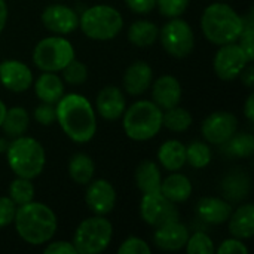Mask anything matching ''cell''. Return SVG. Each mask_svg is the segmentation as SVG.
Here are the masks:
<instances>
[{
	"label": "cell",
	"instance_id": "3957f363",
	"mask_svg": "<svg viewBox=\"0 0 254 254\" xmlns=\"http://www.w3.org/2000/svg\"><path fill=\"white\" fill-rule=\"evenodd\" d=\"M244 27V16L223 1L211 3L201 18V28L207 40L214 45L237 42Z\"/></svg>",
	"mask_w": 254,
	"mask_h": 254
},
{
	"label": "cell",
	"instance_id": "f6af8a7d",
	"mask_svg": "<svg viewBox=\"0 0 254 254\" xmlns=\"http://www.w3.org/2000/svg\"><path fill=\"white\" fill-rule=\"evenodd\" d=\"M244 115L246 118L249 119V122H253L254 121V95L250 94L246 104H244Z\"/></svg>",
	"mask_w": 254,
	"mask_h": 254
},
{
	"label": "cell",
	"instance_id": "e0dca14e",
	"mask_svg": "<svg viewBox=\"0 0 254 254\" xmlns=\"http://www.w3.org/2000/svg\"><path fill=\"white\" fill-rule=\"evenodd\" d=\"M95 106L101 118L106 121H118L127 109V100L121 88L109 85L98 92Z\"/></svg>",
	"mask_w": 254,
	"mask_h": 254
},
{
	"label": "cell",
	"instance_id": "1f68e13d",
	"mask_svg": "<svg viewBox=\"0 0 254 254\" xmlns=\"http://www.w3.org/2000/svg\"><path fill=\"white\" fill-rule=\"evenodd\" d=\"M9 198L13 201V204L16 207L33 201L34 199V186H33L31 180L16 177L9 186Z\"/></svg>",
	"mask_w": 254,
	"mask_h": 254
},
{
	"label": "cell",
	"instance_id": "8d00e7d4",
	"mask_svg": "<svg viewBox=\"0 0 254 254\" xmlns=\"http://www.w3.org/2000/svg\"><path fill=\"white\" fill-rule=\"evenodd\" d=\"M189 1L190 0H156V7L159 9L161 15L171 19L182 16L188 9Z\"/></svg>",
	"mask_w": 254,
	"mask_h": 254
},
{
	"label": "cell",
	"instance_id": "b9f144b4",
	"mask_svg": "<svg viewBox=\"0 0 254 254\" xmlns=\"http://www.w3.org/2000/svg\"><path fill=\"white\" fill-rule=\"evenodd\" d=\"M43 252L46 254H77L73 243H67V241L48 243Z\"/></svg>",
	"mask_w": 254,
	"mask_h": 254
},
{
	"label": "cell",
	"instance_id": "d4e9b609",
	"mask_svg": "<svg viewBox=\"0 0 254 254\" xmlns=\"http://www.w3.org/2000/svg\"><path fill=\"white\" fill-rule=\"evenodd\" d=\"M159 164L168 171H179L186 164V146L179 140H167L158 150Z\"/></svg>",
	"mask_w": 254,
	"mask_h": 254
},
{
	"label": "cell",
	"instance_id": "44dd1931",
	"mask_svg": "<svg viewBox=\"0 0 254 254\" xmlns=\"http://www.w3.org/2000/svg\"><path fill=\"white\" fill-rule=\"evenodd\" d=\"M34 92L42 103L57 104L64 95V80L52 71H43L34 82Z\"/></svg>",
	"mask_w": 254,
	"mask_h": 254
},
{
	"label": "cell",
	"instance_id": "60d3db41",
	"mask_svg": "<svg viewBox=\"0 0 254 254\" xmlns=\"http://www.w3.org/2000/svg\"><path fill=\"white\" fill-rule=\"evenodd\" d=\"M217 253L220 254H247L249 249L243 243V240L238 238H231L222 243V246L217 249Z\"/></svg>",
	"mask_w": 254,
	"mask_h": 254
},
{
	"label": "cell",
	"instance_id": "7a4b0ae2",
	"mask_svg": "<svg viewBox=\"0 0 254 254\" xmlns=\"http://www.w3.org/2000/svg\"><path fill=\"white\" fill-rule=\"evenodd\" d=\"M13 223L19 238L30 246L49 243L58 228V220L52 208L34 201L16 207Z\"/></svg>",
	"mask_w": 254,
	"mask_h": 254
},
{
	"label": "cell",
	"instance_id": "30bf717a",
	"mask_svg": "<svg viewBox=\"0 0 254 254\" xmlns=\"http://www.w3.org/2000/svg\"><path fill=\"white\" fill-rule=\"evenodd\" d=\"M249 63H253L246 51L237 43H226L222 45L220 49L216 52L213 60V68L219 79L222 80H234L240 77L241 71L247 67Z\"/></svg>",
	"mask_w": 254,
	"mask_h": 254
},
{
	"label": "cell",
	"instance_id": "f1b7e54d",
	"mask_svg": "<svg viewBox=\"0 0 254 254\" xmlns=\"http://www.w3.org/2000/svg\"><path fill=\"white\" fill-rule=\"evenodd\" d=\"M95 173V165L86 153H76L68 162V174L77 185H88Z\"/></svg>",
	"mask_w": 254,
	"mask_h": 254
},
{
	"label": "cell",
	"instance_id": "4316f807",
	"mask_svg": "<svg viewBox=\"0 0 254 254\" xmlns=\"http://www.w3.org/2000/svg\"><path fill=\"white\" fill-rule=\"evenodd\" d=\"M135 183L143 193L161 192L162 176L153 161H143L135 170Z\"/></svg>",
	"mask_w": 254,
	"mask_h": 254
},
{
	"label": "cell",
	"instance_id": "4fadbf2b",
	"mask_svg": "<svg viewBox=\"0 0 254 254\" xmlns=\"http://www.w3.org/2000/svg\"><path fill=\"white\" fill-rule=\"evenodd\" d=\"M85 201L95 216H107L116 204V190L110 182L104 179L91 180L85 193Z\"/></svg>",
	"mask_w": 254,
	"mask_h": 254
},
{
	"label": "cell",
	"instance_id": "5bb4252c",
	"mask_svg": "<svg viewBox=\"0 0 254 254\" xmlns=\"http://www.w3.org/2000/svg\"><path fill=\"white\" fill-rule=\"evenodd\" d=\"M42 22L46 30L65 36L79 27V15L65 4H51L42 13Z\"/></svg>",
	"mask_w": 254,
	"mask_h": 254
},
{
	"label": "cell",
	"instance_id": "bcb514c9",
	"mask_svg": "<svg viewBox=\"0 0 254 254\" xmlns=\"http://www.w3.org/2000/svg\"><path fill=\"white\" fill-rule=\"evenodd\" d=\"M7 22V6L4 0H0V33L4 30Z\"/></svg>",
	"mask_w": 254,
	"mask_h": 254
},
{
	"label": "cell",
	"instance_id": "ba28073f",
	"mask_svg": "<svg viewBox=\"0 0 254 254\" xmlns=\"http://www.w3.org/2000/svg\"><path fill=\"white\" fill-rule=\"evenodd\" d=\"M71 60H74V48L61 36L42 39L33 51V63L42 71H61Z\"/></svg>",
	"mask_w": 254,
	"mask_h": 254
},
{
	"label": "cell",
	"instance_id": "d6986e66",
	"mask_svg": "<svg viewBox=\"0 0 254 254\" xmlns=\"http://www.w3.org/2000/svg\"><path fill=\"white\" fill-rule=\"evenodd\" d=\"M153 80V70L146 61L132 63L124 73V89L129 95H141L144 94Z\"/></svg>",
	"mask_w": 254,
	"mask_h": 254
},
{
	"label": "cell",
	"instance_id": "ee69618b",
	"mask_svg": "<svg viewBox=\"0 0 254 254\" xmlns=\"http://www.w3.org/2000/svg\"><path fill=\"white\" fill-rule=\"evenodd\" d=\"M241 80L247 88H253L254 85V67L252 65V63L247 64V67L241 71Z\"/></svg>",
	"mask_w": 254,
	"mask_h": 254
},
{
	"label": "cell",
	"instance_id": "d6a6232c",
	"mask_svg": "<svg viewBox=\"0 0 254 254\" xmlns=\"http://www.w3.org/2000/svg\"><path fill=\"white\" fill-rule=\"evenodd\" d=\"M186 162L193 168H205L211 162V149L207 143L192 141L186 147Z\"/></svg>",
	"mask_w": 254,
	"mask_h": 254
},
{
	"label": "cell",
	"instance_id": "c3c4849f",
	"mask_svg": "<svg viewBox=\"0 0 254 254\" xmlns=\"http://www.w3.org/2000/svg\"><path fill=\"white\" fill-rule=\"evenodd\" d=\"M6 106H4V103L0 100V127H1V122H3V119H4V115H6Z\"/></svg>",
	"mask_w": 254,
	"mask_h": 254
},
{
	"label": "cell",
	"instance_id": "ffe728a7",
	"mask_svg": "<svg viewBox=\"0 0 254 254\" xmlns=\"http://www.w3.org/2000/svg\"><path fill=\"white\" fill-rule=\"evenodd\" d=\"M234 208L229 201L222 198H201L196 204V214L199 219L210 225H222L226 223L232 214Z\"/></svg>",
	"mask_w": 254,
	"mask_h": 254
},
{
	"label": "cell",
	"instance_id": "7dc6e473",
	"mask_svg": "<svg viewBox=\"0 0 254 254\" xmlns=\"http://www.w3.org/2000/svg\"><path fill=\"white\" fill-rule=\"evenodd\" d=\"M7 146H9V141H7V138H4V137H0V153H6V150H7Z\"/></svg>",
	"mask_w": 254,
	"mask_h": 254
},
{
	"label": "cell",
	"instance_id": "4dcf8cb0",
	"mask_svg": "<svg viewBox=\"0 0 254 254\" xmlns=\"http://www.w3.org/2000/svg\"><path fill=\"white\" fill-rule=\"evenodd\" d=\"M192 121L193 119H192L190 112L179 106L162 112V127H165L167 129L173 132H183L189 129V127L192 125Z\"/></svg>",
	"mask_w": 254,
	"mask_h": 254
},
{
	"label": "cell",
	"instance_id": "9c48e42d",
	"mask_svg": "<svg viewBox=\"0 0 254 254\" xmlns=\"http://www.w3.org/2000/svg\"><path fill=\"white\" fill-rule=\"evenodd\" d=\"M164 49L176 57L185 58L195 48V34L192 27L180 18H171L159 31Z\"/></svg>",
	"mask_w": 254,
	"mask_h": 254
},
{
	"label": "cell",
	"instance_id": "f35d334b",
	"mask_svg": "<svg viewBox=\"0 0 254 254\" xmlns=\"http://www.w3.org/2000/svg\"><path fill=\"white\" fill-rule=\"evenodd\" d=\"M34 119L37 124L43 127H49L54 122H57V112H55V104L49 103H42L40 106L36 107L34 110Z\"/></svg>",
	"mask_w": 254,
	"mask_h": 254
},
{
	"label": "cell",
	"instance_id": "9a60e30c",
	"mask_svg": "<svg viewBox=\"0 0 254 254\" xmlns=\"http://www.w3.org/2000/svg\"><path fill=\"white\" fill-rule=\"evenodd\" d=\"M0 82L12 92H25L33 83V73L27 64L16 60H6L0 64Z\"/></svg>",
	"mask_w": 254,
	"mask_h": 254
},
{
	"label": "cell",
	"instance_id": "603a6c76",
	"mask_svg": "<svg viewBox=\"0 0 254 254\" xmlns=\"http://www.w3.org/2000/svg\"><path fill=\"white\" fill-rule=\"evenodd\" d=\"M161 193L171 202L180 204L192 196V183L185 174L173 173L165 180H162Z\"/></svg>",
	"mask_w": 254,
	"mask_h": 254
},
{
	"label": "cell",
	"instance_id": "8fae6325",
	"mask_svg": "<svg viewBox=\"0 0 254 254\" xmlns=\"http://www.w3.org/2000/svg\"><path fill=\"white\" fill-rule=\"evenodd\" d=\"M140 216L147 225L153 228L176 222L180 217L176 204L167 199L161 192L143 193L140 202Z\"/></svg>",
	"mask_w": 254,
	"mask_h": 254
},
{
	"label": "cell",
	"instance_id": "277c9868",
	"mask_svg": "<svg viewBox=\"0 0 254 254\" xmlns=\"http://www.w3.org/2000/svg\"><path fill=\"white\" fill-rule=\"evenodd\" d=\"M9 168L16 177L33 180L42 174L46 164L43 146L33 137L21 135L13 138L6 150Z\"/></svg>",
	"mask_w": 254,
	"mask_h": 254
},
{
	"label": "cell",
	"instance_id": "7402d4cb",
	"mask_svg": "<svg viewBox=\"0 0 254 254\" xmlns=\"http://www.w3.org/2000/svg\"><path fill=\"white\" fill-rule=\"evenodd\" d=\"M229 232L234 238L249 240L254 235V207L253 204H243L229 217Z\"/></svg>",
	"mask_w": 254,
	"mask_h": 254
},
{
	"label": "cell",
	"instance_id": "83f0119b",
	"mask_svg": "<svg viewBox=\"0 0 254 254\" xmlns=\"http://www.w3.org/2000/svg\"><path fill=\"white\" fill-rule=\"evenodd\" d=\"M159 37V28L155 22L140 19L131 24L128 28V40L140 48L152 46Z\"/></svg>",
	"mask_w": 254,
	"mask_h": 254
},
{
	"label": "cell",
	"instance_id": "52a82bcc",
	"mask_svg": "<svg viewBox=\"0 0 254 254\" xmlns=\"http://www.w3.org/2000/svg\"><path fill=\"white\" fill-rule=\"evenodd\" d=\"M113 226L104 216L85 219L73 235V246L77 254L103 253L112 243Z\"/></svg>",
	"mask_w": 254,
	"mask_h": 254
},
{
	"label": "cell",
	"instance_id": "cb8c5ba5",
	"mask_svg": "<svg viewBox=\"0 0 254 254\" xmlns=\"http://www.w3.org/2000/svg\"><path fill=\"white\" fill-rule=\"evenodd\" d=\"M250 177L246 173L234 171L229 173L222 182V193L229 202H241L250 193Z\"/></svg>",
	"mask_w": 254,
	"mask_h": 254
},
{
	"label": "cell",
	"instance_id": "f546056e",
	"mask_svg": "<svg viewBox=\"0 0 254 254\" xmlns=\"http://www.w3.org/2000/svg\"><path fill=\"white\" fill-rule=\"evenodd\" d=\"M222 146V150L226 156L250 158L254 153V137L250 132H235Z\"/></svg>",
	"mask_w": 254,
	"mask_h": 254
},
{
	"label": "cell",
	"instance_id": "2e32d148",
	"mask_svg": "<svg viewBox=\"0 0 254 254\" xmlns=\"http://www.w3.org/2000/svg\"><path fill=\"white\" fill-rule=\"evenodd\" d=\"M188 238H189V231L183 223H180V220L158 226L153 234L155 246L164 252L182 250L186 246Z\"/></svg>",
	"mask_w": 254,
	"mask_h": 254
},
{
	"label": "cell",
	"instance_id": "ab89813d",
	"mask_svg": "<svg viewBox=\"0 0 254 254\" xmlns=\"http://www.w3.org/2000/svg\"><path fill=\"white\" fill-rule=\"evenodd\" d=\"M16 205L9 196H0V229L13 223Z\"/></svg>",
	"mask_w": 254,
	"mask_h": 254
},
{
	"label": "cell",
	"instance_id": "6da1fadb",
	"mask_svg": "<svg viewBox=\"0 0 254 254\" xmlns=\"http://www.w3.org/2000/svg\"><path fill=\"white\" fill-rule=\"evenodd\" d=\"M57 122L74 143L85 144L97 132V116L92 104L80 94H65L55 104Z\"/></svg>",
	"mask_w": 254,
	"mask_h": 254
},
{
	"label": "cell",
	"instance_id": "7c38bea8",
	"mask_svg": "<svg viewBox=\"0 0 254 254\" xmlns=\"http://www.w3.org/2000/svg\"><path fill=\"white\" fill-rule=\"evenodd\" d=\"M238 129V119L229 112H214L205 118L201 127L202 137L207 143L214 146H222L226 143Z\"/></svg>",
	"mask_w": 254,
	"mask_h": 254
},
{
	"label": "cell",
	"instance_id": "7bdbcfd3",
	"mask_svg": "<svg viewBox=\"0 0 254 254\" xmlns=\"http://www.w3.org/2000/svg\"><path fill=\"white\" fill-rule=\"evenodd\" d=\"M127 6L134 12V13H149L156 7V0H125Z\"/></svg>",
	"mask_w": 254,
	"mask_h": 254
},
{
	"label": "cell",
	"instance_id": "ac0fdd59",
	"mask_svg": "<svg viewBox=\"0 0 254 254\" xmlns=\"http://www.w3.org/2000/svg\"><path fill=\"white\" fill-rule=\"evenodd\" d=\"M182 85L180 82L171 76V74H164L159 79L155 80L153 88H152V101L161 109V110H168L171 107L179 106L182 100Z\"/></svg>",
	"mask_w": 254,
	"mask_h": 254
},
{
	"label": "cell",
	"instance_id": "d590c367",
	"mask_svg": "<svg viewBox=\"0 0 254 254\" xmlns=\"http://www.w3.org/2000/svg\"><path fill=\"white\" fill-rule=\"evenodd\" d=\"M238 45L246 51L249 58L254 60V22H253V10L249 12V15L244 18V27L238 37Z\"/></svg>",
	"mask_w": 254,
	"mask_h": 254
},
{
	"label": "cell",
	"instance_id": "5b68a950",
	"mask_svg": "<svg viewBox=\"0 0 254 254\" xmlns=\"http://www.w3.org/2000/svg\"><path fill=\"white\" fill-rule=\"evenodd\" d=\"M124 131L134 141H147L162 128V110L147 100H141L125 109Z\"/></svg>",
	"mask_w": 254,
	"mask_h": 254
},
{
	"label": "cell",
	"instance_id": "e575fe53",
	"mask_svg": "<svg viewBox=\"0 0 254 254\" xmlns=\"http://www.w3.org/2000/svg\"><path fill=\"white\" fill-rule=\"evenodd\" d=\"M61 79L67 82L68 85H82L88 79V68L82 61H77L76 58L71 60L63 70Z\"/></svg>",
	"mask_w": 254,
	"mask_h": 254
},
{
	"label": "cell",
	"instance_id": "8992f818",
	"mask_svg": "<svg viewBox=\"0 0 254 254\" xmlns=\"http://www.w3.org/2000/svg\"><path fill=\"white\" fill-rule=\"evenodd\" d=\"M79 27L92 40H110L124 28L121 12L107 4H95L79 16Z\"/></svg>",
	"mask_w": 254,
	"mask_h": 254
},
{
	"label": "cell",
	"instance_id": "836d02e7",
	"mask_svg": "<svg viewBox=\"0 0 254 254\" xmlns=\"http://www.w3.org/2000/svg\"><path fill=\"white\" fill-rule=\"evenodd\" d=\"M185 247L189 254H213L216 252L213 240L204 232H195L193 235H189Z\"/></svg>",
	"mask_w": 254,
	"mask_h": 254
},
{
	"label": "cell",
	"instance_id": "484cf974",
	"mask_svg": "<svg viewBox=\"0 0 254 254\" xmlns=\"http://www.w3.org/2000/svg\"><path fill=\"white\" fill-rule=\"evenodd\" d=\"M30 125V116L28 112L24 107H10L6 110L4 119L1 122V129L7 138H18L21 135H25Z\"/></svg>",
	"mask_w": 254,
	"mask_h": 254
},
{
	"label": "cell",
	"instance_id": "74e56055",
	"mask_svg": "<svg viewBox=\"0 0 254 254\" xmlns=\"http://www.w3.org/2000/svg\"><path fill=\"white\" fill-rule=\"evenodd\" d=\"M118 253L119 254H150L152 250L149 247V244L138 238V237H129L127 238L121 247L118 249Z\"/></svg>",
	"mask_w": 254,
	"mask_h": 254
}]
</instances>
